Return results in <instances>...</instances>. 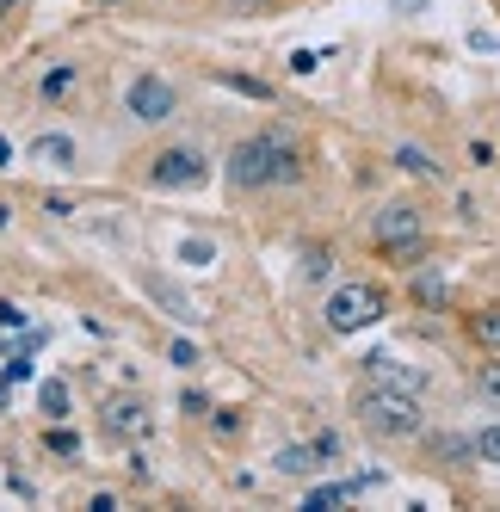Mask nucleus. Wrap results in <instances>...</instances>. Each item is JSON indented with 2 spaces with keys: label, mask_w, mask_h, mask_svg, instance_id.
Here are the masks:
<instances>
[{
  "label": "nucleus",
  "mask_w": 500,
  "mask_h": 512,
  "mask_svg": "<svg viewBox=\"0 0 500 512\" xmlns=\"http://www.w3.org/2000/svg\"><path fill=\"white\" fill-rule=\"evenodd\" d=\"M359 420H365L377 438H414V432L426 426L420 395L389 389V383H365V395H359Z\"/></svg>",
  "instance_id": "f03ea898"
},
{
  "label": "nucleus",
  "mask_w": 500,
  "mask_h": 512,
  "mask_svg": "<svg viewBox=\"0 0 500 512\" xmlns=\"http://www.w3.org/2000/svg\"><path fill=\"white\" fill-rule=\"evenodd\" d=\"M346 500H352V482H328V488H309V494H303L309 512H334V506H346Z\"/></svg>",
  "instance_id": "2eb2a0df"
},
{
  "label": "nucleus",
  "mask_w": 500,
  "mask_h": 512,
  "mask_svg": "<svg viewBox=\"0 0 500 512\" xmlns=\"http://www.w3.org/2000/svg\"><path fill=\"white\" fill-rule=\"evenodd\" d=\"M377 253H383L389 266H408V272H414V266L426 260V235H414V241H396V247H377Z\"/></svg>",
  "instance_id": "dca6fc26"
},
{
  "label": "nucleus",
  "mask_w": 500,
  "mask_h": 512,
  "mask_svg": "<svg viewBox=\"0 0 500 512\" xmlns=\"http://www.w3.org/2000/svg\"><path fill=\"white\" fill-rule=\"evenodd\" d=\"M315 451L334 463V457H340V432H315Z\"/></svg>",
  "instance_id": "bb28decb"
},
{
  "label": "nucleus",
  "mask_w": 500,
  "mask_h": 512,
  "mask_svg": "<svg viewBox=\"0 0 500 512\" xmlns=\"http://www.w3.org/2000/svg\"><path fill=\"white\" fill-rule=\"evenodd\" d=\"M105 426H112L118 438H149V432H155V414L142 408V401L124 395V401H112V408H105Z\"/></svg>",
  "instance_id": "1a4fd4ad"
},
{
  "label": "nucleus",
  "mask_w": 500,
  "mask_h": 512,
  "mask_svg": "<svg viewBox=\"0 0 500 512\" xmlns=\"http://www.w3.org/2000/svg\"><path fill=\"white\" fill-rule=\"evenodd\" d=\"M180 260H186V266H210V260H217V247L192 235V241H180Z\"/></svg>",
  "instance_id": "aec40b11"
},
{
  "label": "nucleus",
  "mask_w": 500,
  "mask_h": 512,
  "mask_svg": "<svg viewBox=\"0 0 500 512\" xmlns=\"http://www.w3.org/2000/svg\"><path fill=\"white\" fill-rule=\"evenodd\" d=\"M7 13H19V0H0V19H7Z\"/></svg>",
  "instance_id": "c85d7f7f"
},
{
  "label": "nucleus",
  "mask_w": 500,
  "mask_h": 512,
  "mask_svg": "<svg viewBox=\"0 0 500 512\" xmlns=\"http://www.w3.org/2000/svg\"><path fill=\"white\" fill-rule=\"evenodd\" d=\"M25 161H38V167H50V173H75L81 149H75V136L44 130V136H31V142H25Z\"/></svg>",
  "instance_id": "0eeeda50"
},
{
  "label": "nucleus",
  "mask_w": 500,
  "mask_h": 512,
  "mask_svg": "<svg viewBox=\"0 0 500 512\" xmlns=\"http://www.w3.org/2000/svg\"><path fill=\"white\" fill-rule=\"evenodd\" d=\"M365 383H389V389H408V395H420V389H426V377H420V371H408V364H396L389 352H371V358H365Z\"/></svg>",
  "instance_id": "6e6552de"
},
{
  "label": "nucleus",
  "mask_w": 500,
  "mask_h": 512,
  "mask_svg": "<svg viewBox=\"0 0 500 512\" xmlns=\"http://www.w3.org/2000/svg\"><path fill=\"white\" fill-rule=\"evenodd\" d=\"M210 179V155L198 142H167L161 155H149V186L155 192H198Z\"/></svg>",
  "instance_id": "7ed1b4c3"
},
{
  "label": "nucleus",
  "mask_w": 500,
  "mask_h": 512,
  "mask_svg": "<svg viewBox=\"0 0 500 512\" xmlns=\"http://www.w3.org/2000/svg\"><path fill=\"white\" fill-rule=\"evenodd\" d=\"M223 87H235V93H247V99H266V87H260V81H247V75H229Z\"/></svg>",
  "instance_id": "a878e982"
},
{
  "label": "nucleus",
  "mask_w": 500,
  "mask_h": 512,
  "mask_svg": "<svg viewBox=\"0 0 500 512\" xmlns=\"http://www.w3.org/2000/svg\"><path fill=\"white\" fill-rule=\"evenodd\" d=\"M13 327H25V309L19 303H0V334H13Z\"/></svg>",
  "instance_id": "b1692460"
},
{
  "label": "nucleus",
  "mask_w": 500,
  "mask_h": 512,
  "mask_svg": "<svg viewBox=\"0 0 500 512\" xmlns=\"http://www.w3.org/2000/svg\"><path fill=\"white\" fill-rule=\"evenodd\" d=\"M470 445H476V457H482V463H494V469H500V420H494V426H482Z\"/></svg>",
  "instance_id": "6ab92c4d"
},
{
  "label": "nucleus",
  "mask_w": 500,
  "mask_h": 512,
  "mask_svg": "<svg viewBox=\"0 0 500 512\" xmlns=\"http://www.w3.org/2000/svg\"><path fill=\"white\" fill-rule=\"evenodd\" d=\"M476 395L488 401V408H500V358H482V371H476Z\"/></svg>",
  "instance_id": "f3484780"
},
{
  "label": "nucleus",
  "mask_w": 500,
  "mask_h": 512,
  "mask_svg": "<svg viewBox=\"0 0 500 512\" xmlns=\"http://www.w3.org/2000/svg\"><path fill=\"white\" fill-rule=\"evenodd\" d=\"M167 358L180 364V371H192V364H198V346H192V340H173V346H167Z\"/></svg>",
  "instance_id": "4be33fe9"
},
{
  "label": "nucleus",
  "mask_w": 500,
  "mask_h": 512,
  "mask_svg": "<svg viewBox=\"0 0 500 512\" xmlns=\"http://www.w3.org/2000/svg\"><path fill=\"white\" fill-rule=\"evenodd\" d=\"M44 445H50L56 457H81V438H75V432H62V426H56V432H44Z\"/></svg>",
  "instance_id": "412c9836"
},
{
  "label": "nucleus",
  "mask_w": 500,
  "mask_h": 512,
  "mask_svg": "<svg viewBox=\"0 0 500 512\" xmlns=\"http://www.w3.org/2000/svg\"><path fill=\"white\" fill-rule=\"evenodd\" d=\"M272 463H278V475H321V469H328V457L315 451V438H309V445H284Z\"/></svg>",
  "instance_id": "9d476101"
},
{
  "label": "nucleus",
  "mask_w": 500,
  "mask_h": 512,
  "mask_svg": "<svg viewBox=\"0 0 500 512\" xmlns=\"http://www.w3.org/2000/svg\"><path fill=\"white\" fill-rule=\"evenodd\" d=\"M99 7H118V0H99Z\"/></svg>",
  "instance_id": "7c9ffc66"
},
{
  "label": "nucleus",
  "mask_w": 500,
  "mask_h": 512,
  "mask_svg": "<svg viewBox=\"0 0 500 512\" xmlns=\"http://www.w3.org/2000/svg\"><path fill=\"white\" fill-rule=\"evenodd\" d=\"M75 87H81V68H75V62H56V68H44L38 99H44V105H62V99L75 93Z\"/></svg>",
  "instance_id": "9b49d317"
},
{
  "label": "nucleus",
  "mask_w": 500,
  "mask_h": 512,
  "mask_svg": "<svg viewBox=\"0 0 500 512\" xmlns=\"http://www.w3.org/2000/svg\"><path fill=\"white\" fill-rule=\"evenodd\" d=\"M396 167H402V173H414V179H439V161L426 155L420 142H402V149H396Z\"/></svg>",
  "instance_id": "ddd939ff"
},
{
  "label": "nucleus",
  "mask_w": 500,
  "mask_h": 512,
  "mask_svg": "<svg viewBox=\"0 0 500 512\" xmlns=\"http://www.w3.org/2000/svg\"><path fill=\"white\" fill-rule=\"evenodd\" d=\"M396 7H408V0H396Z\"/></svg>",
  "instance_id": "2f4dec72"
},
{
  "label": "nucleus",
  "mask_w": 500,
  "mask_h": 512,
  "mask_svg": "<svg viewBox=\"0 0 500 512\" xmlns=\"http://www.w3.org/2000/svg\"><path fill=\"white\" fill-rule=\"evenodd\" d=\"M315 68H321V50H297L291 56V75H315Z\"/></svg>",
  "instance_id": "5701e85b"
},
{
  "label": "nucleus",
  "mask_w": 500,
  "mask_h": 512,
  "mask_svg": "<svg viewBox=\"0 0 500 512\" xmlns=\"http://www.w3.org/2000/svg\"><path fill=\"white\" fill-rule=\"evenodd\" d=\"M321 321H328V334H365L371 321H383V290L377 284H340L328 309H321Z\"/></svg>",
  "instance_id": "20e7f679"
},
{
  "label": "nucleus",
  "mask_w": 500,
  "mask_h": 512,
  "mask_svg": "<svg viewBox=\"0 0 500 512\" xmlns=\"http://www.w3.org/2000/svg\"><path fill=\"white\" fill-rule=\"evenodd\" d=\"M7 216H13V204H0V229H7Z\"/></svg>",
  "instance_id": "c756f323"
},
{
  "label": "nucleus",
  "mask_w": 500,
  "mask_h": 512,
  "mask_svg": "<svg viewBox=\"0 0 500 512\" xmlns=\"http://www.w3.org/2000/svg\"><path fill=\"white\" fill-rule=\"evenodd\" d=\"M7 167H19V155H13V142L0 136V173H7Z\"/></svg>",
  "instance_id": "cd10ccee"
},
{
  "label": "nucleus",
  "mask_w": 500,
  "mask_h": 512,
  "mask_svg": "<svg viewBox=\"0 0 500 512\" xmlns=\"http://www.w3.org/2000/svg\"><path fill=\"white\" fill-rule=\"evenodd\" d=\"M414 303H426V309H445V303H451V284H445L439 272H414Z\"/></svg>",
  "instance_id": "4468645a"
},
{
  "label": "nucleus",
  "mask_w": 500,
  "mask_h": 512,
  "mask_svg": "<svg viewBox=\"0 0 500 512\" xmlns=\"http://www.w3.org/2000/svg\"><path fill=\"white\" fill-rule=\"evenodd\" d=\"M414 235H426V223H420V204H408V198H389V204L377 210V223H371V241H377V247H396V241H414Z\"/></svg>",
  "instance_id": "423d86ee"
},
{
  "label": "nucleus",
  "mask_w": 500,
  "mask_h": 512,
  "mask_svg": "<svg viewBox=\"0 0 500 512\" xmlns=\"http://www.w3.org/2000/svg\"><path fill=\"white\" fill-rule=\"evenodd\" d=\"M124 112L136 124H167L173 112H180V93L167 87V75H130L124 87Z\"/></svg>",
  "instance_id": "39448f33"
},
{
  "label": "nucleus",
  "mask_w": 500,
  "mask_h": 512,
  "mask_svg": "<svg viewBox=\"0 0 500 512\" xmlns=\"http://www.w3.org/2000/svg\"><path fill=\"white\" fill-rule=\"evenodd\" d=\"M25 377H31V358L13 352V358H7V383H25Z\"/></svg>",
  "instance_id": "393cba45"
},
{
  "label": "nucleus",
  "mask_w": 500,
  "mask_h": 512,
  "mask_svg": "<svg viewBox=\"0 0 500 512\" xmlns=\"http://www.w3.org/2000/svg\"><path fill=\"white\" fill-rule=\"evenodd\" d=\"M38 408H44L50 420H62V414H68V383H56V377H50V383L38 389Z\"/></svg>",
  "instance_id": "a211bd4d"
},
{
  "label": "nucleus",
  "mask_w": 500,
  "mask_h": 512,
  "mask_svg": "<svg viewBox=\"0 0 500 512\" xmlns=\"http://www.w3.org/2000/svg\"><path fill=\"white\" fill-rule=\"evenodd\" d=\"M303 179V149L284 130H260L229 149V186L241 192H272V186H297Z\"/></svg>",
  "instance_id": "f257e3e1"
},
{
  "label": "nucleus",
  "mask_w": 500,
  "mask_h": 512,
  "mask_svg": "<svg viewBox=\"0 0 500 512\" xmlns=\"http://www.w3.org/2000/svg\"><path fill=\"white\" fill-rule=\"evenodd\" d=\"M470 340H476L482 352H500V303H482V309L470 315Z\"/></svg>",
  "instance_id": "f8f14e48"
}]
</instances>
